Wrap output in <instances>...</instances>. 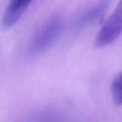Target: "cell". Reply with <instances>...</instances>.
I'll use <instances>...</instances> for the list:
<instances>
[{"label": "cell", "mask_w": 122, "mask_h": 122, "mask_svg": "<svg viewBox=\"0 0 122 122\" xmlns=\"http://www.w3.org/2000/svg\"><path fill=\"white\" fill-rule=\"evenodd\" d=\"M63 20L56 15L49 19L32 37L29 45V52L37 54L46 50L57 39L63 27Z\"/></svg>", "instance_id": "1"}, {"label": "cell", "mask_w": 122, "mask_h": 122, "mask_svg": "<svg viewBox=\"0 0 122 122\" xmlns=\"http://www.w3.org/2000/svg\"><path fill=\"white\" fill-rule=\"evenodd\" d=\"M112 0H101L95 5L86 10L76 20L77 27H83L101 17L108 9Z\"/></svg>", "instance_id": "4"}, {"label": "cell", "mask_w": 122, "mask_h": 122, "mask_svg": "<svg viewBox=\"0 0 122 122\" xmlns=\"http://www.w3.org/2000/svg\"><path fill=\"white\" fill-rule=\"evenodd\" d=\"M122 33V0H120L113 14L99 31L94 46L102 48L114 42Z\"/></svg>", "instance_id": "2"}, {"label": "cell", "mask_w": 122, "mask_h": 122, "mask_svg": "<svg viewBox=\"0 0 122 122\" xmlns=\"http://www.w3.org/2000/svg\"><path fill=\"white\" fill-rule=\"evenodd\" d=\"M32 0H10L4 14L1 27L7 30L20 19Z\"/></svg>", "instance_id": "3"}, {"label": "cell", "mask_w": 122, "mask_h": 122, "mask_svg": "<svg viewBox=\"0 0 122 122\" xmlns=\"http://www.w3.org/2000/svg\"><path fill=\"white\" fill-rule=\"evenodd\" d=\"M112 98L117 106L122 105V72L117 75L111 86Z\"/></svg>", "instance_id": "5"}]
</instances>
